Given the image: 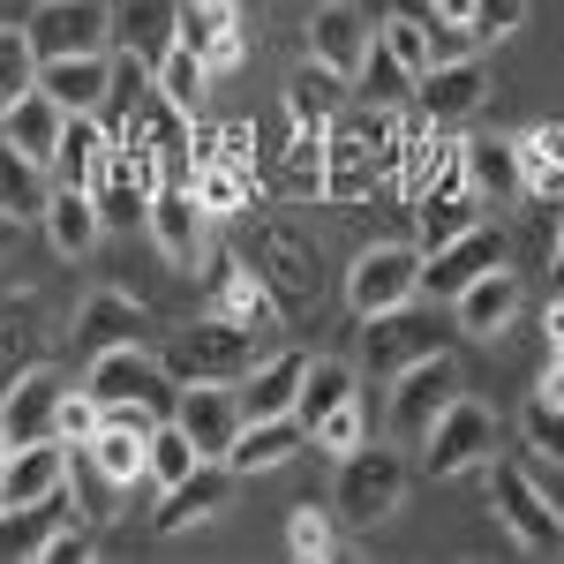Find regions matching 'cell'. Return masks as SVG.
Masks as SVG:
<instances>
[{"label": "cell", "mask_w": 564, "mask_h": 564, "mask_svg": "<svg viewBox=\"0 0 564 564\" xmlns=\"http://www.w3.org/2000/svg\"><path fill=\"white\" fill-rule=\"evenodd\" d=\"M257 361L263 354H257L241 316H196L181 339H166V369H174L181 384H241Z\"/></svg>", "instance_id": "obj_1"}, {"label": "cell", "mask_w": 564, "mask_h": 564, "mask_svg": "<svg viewBox=\"0 0 564 564\" xmlns=\"http://www.w3.org/2000/svg\"><path fill=\"white\" fill-rule=\"evenodd\" d=\"M406 459L391 444H354L339 459V489H332V512L339 527H384L399 505H406Z\"/></svg>", "instance_id": "obj_2"}, {"label": "cell", "mask_w": 564, "mask_h": 564, "mask_svg": "<svg viewBox=\"0 0 564 564\" xmlns=\"http://www.w3.org/2000/svg\"><path fill=\"white\" fill-rule=\"evenodd\" d=\"M106 406H151V414H174L181 399V377L166 369V354H151L143 339L135 347H106L90 354V377H84Z\"/></svg>", "instance_id": "obj_3"}, {"label": "cell", "mask_w": 564, "mask_h": 564, "mask_svg": "<svg viewBox=\"0 0 564 564\" xmlns=\"http://www.w3.org/2000/svg\"><path fill=\"white\" fill-rule=\"evenodd\" d=\"M489 489H497L505 527L520 534V550H534V557H564V505L534 475H527V467H497V475H489Z\"/></svg>", "instance_id": "obj_4"}, {"label": "cell", "mask_w": 564, "mask_h": 564, "mask_svg": "<svg viewBox=\"0 0 564 564\" xmlns=\"http://www.w3.org/2000/svg\"><path fill=\"white\" fill-rule=\"evenodd\" d=\"M422 294V257L414 249H399V241H384V249H361L347 271V308L369 324V316H384V308H406Z\"/></svg>", "instance_id": "obj_5"}, {"label": "cell", "mask_w": 564, "mask_h": 564, "mask_svg": "<svg viewBox=\"0 0 564 564\" xmlns=\"http://www.w3.org/2000/svg\"><path fill=\"white\" fill-rule=\"evenodd\" d=\"M497 452V414L481 406V399H452L444 414L430 422V436H422V459H430L436 475H467V467H481Z\"/></svg>", "instance_id": "obj_6"}, {"label": "cell", "mask_w": 564, "mask_h": 564, "mask_svg": "<svg viewBox=\"0 0 564 564\" xmlns=\"http://www.w3.org/2000/svg\"><path fill=\"white\" fill-rule=\"evenodd\" d=\"M39 61L53 53H106L113 45V0H39V15L23 23Z\"/></svg>", "instance_id": "obj_7"}, {"label": "cell", "mask_w": 564, "mask_h": 564, "mask_svg": "<svg viewBox=\"0 0 564 564\" xmlns=\"http://www.w3.org/2000/svg\"><path fill=\"white\" fill-rule=\"evenodd\" d=\"M151 241H159V257L181 263V271H196V263L212 257V212H204V196L196 188H181V181H166L159 196H151Z\"/></svg>", "instance_id": "obj_8"}, {"label": "cell", "mask_w": 564, "mask_h": 564, "mask_svg": "<svg viewBox=\"0 0 564 564\" xmlns=\"http://www.w3.org/2000/svg\"><path fill=\"white\" fill-rule=\"evenodd\" d=\"M505 263V234L497 226H467V234H452V241H436L430 257H422V294H436V302H452V294H467L481 271H497Z\"/></svg>", "instance_id": "obj_9"}, {"label": "cell", "mask_w": 564, "mask_h": 564, "mask_svg": "<svg viewBox=\"0 0 564 564\" xmlns=\"http://www.w3.org/2000/svg\"><path fill=\"white\" fill-rule=\"evenodd\" d=\"M459 399V369H452V354L436 347V354H422L414 369H399L391 377V422L406 436H430V422L444 414Z\"/></svg>", "instance_id": "obj_10"}, {"label": "cell", "mask_w": 564, "mask_h": 564, "mask_svg": "<svg viewBox=\"0 0 564 564\" xmlns=\"http://www.w3.org/2000/svg\"><path fill=\"white\" fill-rule=\"evenodd\" d=\"M481 98H489V68H481V53H467V61H436V68H422V76H414V106L430 113L436 129L475 121Z\"/></svg>", "instance_id": "obj_11"}, {"label": "cell", "mask_w": 564, "mask_h": 564, "mask_svg": "<svg viewBox=\"0 0 564 564\" xmlns=\"http://www.w3.org/2000/svg\"><path fill=\"white\" fill-rule=\"evenodd\" d=\"M174 422L188 430V444L204 452V459H226L234 452V436H241V384H181L174 399Z\"/></svg>", "instance_id": "obj_12"}, {"label": "cell", "mask_w": 564, "mask_h": 564, "mask_svg": "<svg viewBox=\"0 0 564 564\" xmlns=\"http://www.w3.org/2000/svg\"><path fill=\"white\" fill-rule=\"evenodd\" d=\"M76 444H61V436H39V444H15L8 459H0V505H39L53 489H68L76 475Z\"/></svg>", "instance_id": "obj_13"}, {"label": "cell", "mask_w": 564, "mask_h": 564, "mask_svg": "<svg viewBox=\"0 0 564 564\" xmlns=\"http://www.w3.org/2000/svg\"><path fill=\"white\" fill-rule=\"evenodd\" d=\"M436 339H444V324H436V316H414V302H406V308L369 316V332H361V361H369L377 377H399V369H414L422 354H436Z\"/></svg>", "instance_id": "obj_14"}, {"label": "cell", "mask_w": 564, "mask_h": 564, "mask_svg": "<svg viewBox=\"0 0 564 564\" xmlns=\"http://www.w3.org/2000/svg\"><path fill=\"white\" fill-rule=\"evenodd\" d=\"M234 467L226 459H204V467H188V475L174 481V489H159V512H151V527L159 534H181V527H204L226 512V497H234Z\"/></svg>", "instance_id": "obj_15"}, {"label": "cell", "mask_w": 564, "mask_h": 564, "mask_svg": "<svg viewBox=\"0 0 564 564\" xmlns=\"http://www.w3.org/2000/svg\"><path fill=\"white\" fill-rule=\"evenodd\" d=\"M61 377L53 369H23V377H8L0 391V430L15 436V444H39V436H61Z\"/></svg>", "instance_id": "obj_16"}, {"label": "cell", "mask_w": 564, "mask_h": 564, "mask_svg": "<svg viewBox=\"0 0 564 564\" xmlns=\"http://www.w3.org/2000/svg\"><path fill=\"white\" fill-rule=\"evenodd\" d=\"M369 45H377V23H369L361 8H347V0H332V8L308 15V61H324V68L347 76V84H354V68H361Z\"/></svg>", "instance_id": "obj_17"}, {"label": "cell", "mask_w": 564, "mask_h": 564, "mask_svg": "<svg viewBox=\"0 0 564 564\" xmlns=\"http://www.w3.org/2000/svg\"><path fill=\"white\" fill-rule=\"evenodd\" d=\"M113 45L143 68H159L181 45V0H121L113 8Z\"/></svg>", "instance_id": "obj_18"}, {"label": "cell", "mask_w": 564, "mask_h": 564, "mask_svg": "<svg viewBox=\"0 0 564 564\" xmlns=\"http://www.w3.org/2000/svg\"><path fill=\"white\" fill-rule=\"evenodd\" d=\"M39 90H53L68 113H98L113 98V53H53L39 61Z\"/></svg>", "instance_id": "obj_19"}, {"label": "cell", "mask_w": 564, "mask_h": 564, "mask_svg": "<svg viewBox=\"0 0 564 564\" xmlns=\"http://www.w3.org/2000/svg\"><path fill=\"white\" fill-rule=\"evenodd\" d=\"M302 444H308L302 414H257V422H241L234 452H226V467H234V475H271V467H286Z\"/></svg>", "instance_id": "obj_20"}, {"label": "cell", "mask_w": 564, "mask_h": 564, "mask_svg": "<svg viewBox=\"0 0 564 564\" xmlns=\"http://www.w3.org/2000/svg\"><path fill=\"white\" fill-rule=\"evenodd\" d=\"M151 332V316H143V302H129L121 286H98L84 308H76V339H84V354H106V347H135Z\"/></svg>", "instance_id": "obj_21"}, {"label": "cell", "mask_w": 564, "mask_h": 564, "mask_svg": "<svg viewBox=\"0 0 564 564\" xmlns=\"http://www.w3.org/2000/svg\"><path fill=\"white\" fill-rule=\"evenodd\" d=\"M520 316V279L497 263V271H481L467 294H452V324L467 332V339H497L505 324Z\"/></svg>", "instance_id": "obj_22"}, {"label": "cell", "mask_w": 564, "mask_h": 564, "mask_svg": "<svg viewBox=\"0 0 564 564\" xmlns=\"http://www.w3.org/2000/svg\"><path fill=\"white\" fill-rule=\"evenodd\" d=\"M45 241L61 249V257H90L98 249V234H106V218H98V196L90 188H68V181H53V196H45Z\"/></svg>", "instance_id": "obj_23"}, {"label": "cell", "mask_w": 564, "mask_h": 564, "mask_svg": "<svg viewBox=\"0 0 564 564\" xmlns=\"http://www.w3.org/2000/svg\"><path fill=\"white\" fill-rule=\"evenodd\" d=\"M61 129H68V106H61L53 90H23V98L0 113V135H8L15 151H31L39 166H53V151H61Z\"/></svg>", "instance_id": "obj_24"}, {"label": "cell", "mask_w": 564, "mask_h": 564, "mask_svg": "<svg viewBox=\"0 0 564 564\" xmlns=\"http://www.w3.org/2000/svg\"><path fill=\"white\" fill-rule=\"evenodd\" d=\"M84 467L106 481V489H135L143 467H151V436L129 430V422H98V436L84 444Z\"/></svg>", "instance_id": "obj_25"}, {"label": "cell", "mask_w": 564, "mask_h": 564, "mask_svg": "<svg viewBox=\"0 0 564 564\" xmlns=\"http://www.w3.org/2000/svg\"><path fill=\"white\" fill-rule=\"evenodd\" d=\"M68 520V497L53 489L39 505H0V564H23V557H45V542L61 534Z\"/></svg>", "instance_id": "obj_26"}, {"label": "cell", "mask_w": 564, "mask_h": 564, "mask_svg": "<svg viewBox=\"0 0 564 564\" xmlns=\"http://www.w3.org/2000/svg\"><path fill=\"white\" fill-rule=\"evenodd\" d=\"M302 377H308V354H263L257 369L241 377V414H294L302 399Z\"/></svg>", "instance_id": "obj_27"}, {"label": "cell", "mask_w": 564, "mask_h": 564, "mask_svg": "<svg viewBox=\"0 0 564 564\" xmlns=\"http://www.w3.org/2000/svg\"><path fill=\"white\" fill-rule=\"evenodd\" d=\"M106 151H113V135L98 113H68V129H61V151H53V181H68V188H90L98 166H106Z\"/></svg>", "instance_id": "obj_28"}, {"label": "cell", "mask_w": 564, "mask_h": 564, "mask_svg": "<svg viewBox=\"0 0 564 564\" xmlns=\"http://www.w3.org/2000/svg\"><path fill=\"white\" fill-rule=\"evenodd\" d=\"M45 174H53V166H39L31 151H15V143L0 135V218H39L45 196H53Z\"/></svg>", "instance_id": "obj_29"}, {"label": "cell", "mask_w": 564, "mask_h": 564, "mask_svg": "<svg viewBox=\"0 0 564 564\" xmlns=\"http://www.w3.org/2000/svg\"><path fill=\"white\" fill-rule=\"evenodd\" d=\"M520 188L542 204H564V129L520 135Z\"/></svg>", "instance_id": "obj_30"}, {"label": "cell", "mask_w": 564, "mask_h": 564, "mask_svg": "<svg viewBox=\"0 0 564 564\" xmlns=\"http://www.w3.org/2000/svg\"><path fill=\"white\" fill-rule=\"evenodd\" d=\"M339 84H347V76H332V68H324V61H308L302 76H294V84H286V113H294V129H332V113H339Z\"/></svg>", "instance_id": "obj_31"}, {"label": "cell", "mask_w": 564, "mask_h": 564, "mask_svg": "<svg viewBox=\"0 0 564 564\" xmlns=\"http://www.w3.org/2000/svg\"><path fill=\"white\" fill-rule=\"evenodd\" d=\"M467 181H475V196H512L520 188V143H505V135H475L467 143Z\"/></svg>", "instance_id": "obj_32"}, {"label": "cell", "mask_w": 564, "mask_h": 564, "mask_svg": "<svg viewBox=\"0 0 564 564\" xmlns=\"http://www.w3.org/2000/svg\"><path fill=\"white\" fill-rule=\"evenodd\" d=\"M354 98L377 106V113H384V106H406V98H414V68H399V61L384 53V39H377L369 53H361V68H354Z\"/></svg>", "instance_id": "obj_33"}, {"label": "cell", "mask_w": 564, "mask_h": 564, "mask_svg": "<svg viewBox=\"0 0 564 564\" xmlns=\"http://www.w3.org/2000/svg\"><path fill=\"white\" fill-rule=\"evenodd\" d=\"M339 399H354V361H308L302 377V399H294V414H302V430H316Z\"/></svg>", "instance_id": "obj_34"}, {"label": "cell", "mask_w": 564, "mask_h": 564, "mask_svg": "<svg viewBox=\"0 0 564 564\" xmlns=\"http://www.w3.org/2000/svg\"><path fill=\"white\" fill-rule=\"evenodd\" d=\"M212 294H218V308H226V316H241L249 332H271V302L249 286V271H241L234 257H212Z\"/></svg>", "instance_id": "obj_35"}, {"label": "cell", "mask_w": 564, "mask_h": 564, "mask_svg": "<svg viewBox=\"0 0 564 564\" xmlns=\"http://www.w3.org/2000/svg\"><path fill=\"white\" fill-rule=\"evenodd\" d=\"M520 436H527V452H534V459H557L564 467V391H534V399H527L520 406Z\"/></svg>", "instance_id": "obj_36"}, {"label": "cell", "mask_w": 564, "mask_h": 564, "mask_svg": "<svg viewBox=\"0 0 564 564\" xmlns=\"http://www.w3.org/2000/svg\"><path fill=\"white\" fill-rule=\"evenodd\" d=\"M188 467H204V452H196V444H188V430L166 414V422L151 430V467H143V481H151V489H174Z\"/></svg>", "instance_id": "obj_37"}, {"label": "cell", "mask_w": 564, "mask_h": 564, "mask_svg": "<svg viewBox=\"0 0 564 564\" xmlns=\"http://www.w3.org/2000/svg\"><path fill=\"white\" fill-rule=\"evenodd\" d=\"M151 76H159V90L174 98L181 113H196V106H204V84H212V61H204L196 45H174V53H166Z\"/></svg>", "instance_id": "obj_38"}, {"label": "cell", "mask_w": 564, "mask_h": 564, "mask_svg": "<svg viewBox=\"0 0 564 564\" xmlns=\"http://www.w3.org/2000/svg\"><path fill=\"white\" fill-rule=\"evenodd\" d=\"M23 90H39V45H31V31L0 23V113H8Z\"/></svg>", "instance_id": "obj_39"}, {"label": "cell", "mask_w": 564, "mask_h": 564, "mask_svg": "<svg viewBox=\"0 0 564 564\" xmlns=\"http://www.w3.org/2000/svg\"><path fill=\"white\" fill-rule=\"evenodd\" d=\"M286 550H294L302 564L332 557V550H339V512H324V505H294V512H286Z\"/></svg>", "instance_id": "obj_40"}, {"label": "cell", "mask_w": 564, "mask_h": 564, "mask_svg": "<svg viewBox=\"0 0 564 564\" xmlns=\"http://www.w3.org/2000/svg\"><path fill=\"white\" fill-rule=\"evenodd\" d=\"M234 31H241V8H234V0H181V45L212 53V45L234 39Z\"/></svg>", "instance_id": "obj_41"}, {"label": "cell", "mask_w": 564, "mask_h": 564, "mask_svg": "<svg viewBox=\"0 0 564 564\" xmlns=\"http://www.w3.org/2000/svg\"><path fill=\"white\" fill-rule=\"evenodd\" d=\"M308 444H316L324 459H347L354 444H369V406H361V399H339V406L308 430Z\"/></svg>", "instance_id": "obj_42"}, {"label": "cell", "mask_w": 564, "mask_h": 564, "mask_svg": "<svg viewBox=\"0 0 564 564\" xmlns=\"http://www.w3.org/2000/svg\"><path fill=\"white\" fill-rule=\"evenodd\" d=\"M377 39H384V53L399 61V68H414V76H422V68L436 61V45H430V23H414V15H391V23L377 31Z\"/></svg>", "instance_id": "obj_43"}, {"label": "cell", "mask_w": 564, "mask_h": 564, "mask_svg": "<svg viewBox=\"0 0 564 564\" xmlns=\"http://www.w3.org/2000/svg\"><path fill=\"white\" fill-rule=\"evenodd\" d=\"M98 422H106V399H98V391H61V444H76V452H84L90 436H98Z\"/></svg>", "instance_id": "obj_44"}, {"label": "cell", "mask_w": 564, "mask_h": 564, "mask_svg": "<svg viewBox=\"0 0 564 564\" xmlns=\"http://www.w3.org/2000/svg\"><path fill=\"white\" fill-rule=\"evenodd\" d=\"M196 196H204V212H212V218H226L234 204H241V174H234L226 159H212V166L196 174Z\"/></svg>", "instance_id": "obj_45"}, {"label": "cell", "mask_w": 564, "mask_h": 564, "mask_svg": "<svg viewBox=\"0 0 564 564\" xmlns=\"http://www.w3.org/2000/svg\"><path fill=\"white\" fill-rule=\"evenodd\" d=\"M520 23H527V0H475V39H481V45L512 39Z\"/></svg>", "instance_id": "obj_46"}, {"label": "cell", "mask_w": 564, "mask_h": 564, "mask_svg": "<svg viewBox=\"0 0 564 564\" xmlns=\"http://www.w3.org/2000/svg\"><path fill=\"white\" fill-rule=\"evenodd\" d=\"M430 23H459V31H475V0H430Z\"/></svg>", "instance_id": "obj_47"}, {"label": "cell", "mask_w": 564, "mask_h": 564, "mask_svg": "<svg viewBox=\"0 0 564 564\" xmlns=\"http://www.w3.org/2000/svg\"><path fill=\"white\" fill-rule=\"evenodd\" d=\"M45 557H90V534H76V527H61V534L45 542Z\"/></svg>", "instance_id": "obj_48"}, {"label": "cell", "mask_w": 564, "mask_h": 564, "mask_svg": "<svg viewBox=\"0 0 564 564\" xmlns=\"http://www.w3.org/2000/svg\"><path fill=\"white\" fill-rule=\"evenodd\" d=\"M204 61H212V76H226V68H241V39H218L212 53H204Z\"/></svg>", "instance_id": "obj_49"}, {"label": "cell", "mask_w": 564, "mask_h": 564, "mask_svg": "<svg viewBox=\"0 0 564 564\" xmlns=\"http://www.w3.org/2000/svg\"><path fill=\"white\" fill-rule=\"evenodd\" d=\"M550 279L564 286V234H557V249H550Z\"/></svg>", "instance_id": "obj_50"}, {"label": "cell", "mask_w": 564, "mask_h": 564, "mask_svg": "<svg viewBox=\"0 0 564 564\" xmlns=\"http://www.w3.org/2000/svg\"><path fill=\"white\" fill-rule=\"evenodd\" d=\"M550 391H564V339H557V361H550Z\"/></svg>", "instance_id": "obj_51"}, {"label": "cell", "mask_w": 564, "mask_h": 564, "mask_svg": "<svg viewBox=\"0 0 564 564\" xmlns=\"http://www.w3.org/2000/svg\"><path fill=\"white\" fill-rule=\"evenodd\" d=\"M550 339H564V302H557V308H550Z\"/></svg>", "instance_id": "obj_52"}, {"label": "cell", "mask_w": 564, "mask_h": 564, "mask_svg": "<svg viewBox=\"0 0 564 564\" xmlns=\"http://www.w3.org/2000/svg\"><path fill=\"white\" fill-rule=\"evenodd\" d=\"M8 452H15V436H8V430H0V459H8Z\"/></svg>", "instance_id": "obj_53"}]
</instances>
